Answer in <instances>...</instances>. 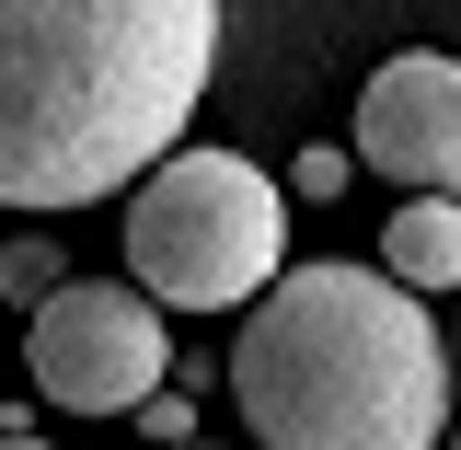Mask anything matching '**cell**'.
<instances>
[{"label": "cell", "mask_w": 461, "mask_h": 450, "mask_svg": "<svg viewBox=\"0 0 461 450\" xmlns=\"http://www.w3.org/2000/svg\"><path fill=\"white\" fill-rule=\"evenodd\" d=\"M220 0H0V208H104L185 151Z\"/></svg>", "instance_id": "6da1fadb"}, {"label": "cell", "mask_w": 461, "mask_h": 450, "mask_svg": "<svg viewBox=\"0 0 461 450\" xmlns=\"http://www.w3.org/2000/svg\"><path fill=\"white\" fill-rule=\"evenodd\" d=\"M450 393V335L381 266H288L230 335V404L254 450H438L461 427Z\"/></svg>", "instance_id": "7a4b0ae2"}, {"label": "cell", "mask_w": 461, "mask_h": 450, "mask_svg": "<svg viewBox=\"0 0 461 450\" xmlns=\"http://www.w3.org/2000/svg\"><path fill=\"white\" fill-rule=\"evenodd\" d=\"M127 278L162 312H254L288 278V185L242 151H173L127 185Z\"/></svg>", "instance_id": "3957f363"}, {"label": "cell", "mask_w": 461, "mask_h": 450, "mask_svg": "<svg viewBox=\"0 0 461 450\" xmlns=\"http://www.w3.org/2000/svg\"><path fill=\"white\" fill-rule=\"evenodd\" d=\"M35 393L69 416H139L173 381V324L139 278H69L58 300H35Z\"/></svg>", "instance_id": "277c9868"}, {"label": "cell", "mask_w": 461, "mask_h": 450, "mask_svg": "<svg viewBox=\"0 0 461 450\" xmlns=\"http://www.w3.org/2000/svg\"><path fill=\"white\" fill-rule=\"evenodd\" d=\"M357 162L403 197H461V58H381L357 93Z\"/></svg>", "instance_id": "5b68a950"}, {"label": "cell", "mask_w": 461, "mask_h": 450, "mask_svg": "<svg viewBox=\"0 0 461 450\" xmlns=\"http://www.w3.org/2000/svg\"><path fill=\"white\" fill-rule=\"evenodd\" d=\"M381 278H403L415 300L461 289V197H403L393 231H381Z\"/></svg>", "instance_id": "8992f818"}, {"label": "cell", "mask_w": 461, "mask_h": 450, "mask_svg": "<svg viewBox=\"0 0 461 450\" xmlns=\"http://www.w3.org/2000/svg\"><path fill=\"white\" fill-rule=\"evenodd\" d=\"M0 289H12V300H58V289H69V266H58V243H47V231L0 243Z\"/></svg>", "instance_id": "52a82bcc"}, {"label": "cell", "mask_w": 461, "mask_h": 450, "mask_svg": "<svg viewBox=\"0 0 461 450\" xmlns=\"http://www.w3.org/2000/svg\"><path fill=\"white\" fill-rule=\"evenodd\" d=\"M346 162H357V151H323V139H312V151L288 162V197H312V208H323V197L346 185Z\"/></svg>", "instance_id": "ba28073f"}, {"label": "cell", "mask_w": 461, "mask_h": 450, "mask_svg": "<svg viewBox=\"0 0 461 450\" xmlns=\"http://www.w3.org/2000/svg\"><path fill=\"white\" fill-rule=\"evenodd\" d=\"M139 416H150V439H162V450H196V393H150Z\"/></svg>", "instance_id": "9c48e42d"}, {"label": "cell", "mask_w": 461, "mask_h": 450, "mask_svg": "<svg viewBox=\"0 0 461 450\" xmlns=\"http://www.w3.org/2000/svg\"><path fill=\"white\" fill-rule=\"evenodd\" d=\"M0 450H47V439H35V427H12V439H0Z\"/></svg>", "instance_id": "30bf717a"}, {"label": "cell", "mask_w": 461, "mask_h": 450, "mask_svg": "<svg viewBox=\"0 0 461 450\" xmlns=\"http://www.w3.org/2000/svg\"><path fill=\"white\" fill-rule=\"evenodd\" d=\"M438 450H461V427H450V439H438Z\"/></svg>", "instance_id": "8fae6325"}, {"label": "cell", "mask_w": 461, "mask_h": 450, "mask_svg": "<svg viewBox=\"0 0 461 450\" xmlns=\"http://www.w3.org/2000/svg\"><path fill=\"white\" fill-rule=\"evenodd\" d=\"M450 358H461V335H450Z\"/></svg>", "instance_id": "7c38bea8"}, {"label": "cell", "mask_w": 461, "mask_h": 450, "mask_svg": "<svg viewBox=\"0 0 461 450\" xmlns=\"http://www.w3.org/2000/svg\"><path fill=\"white\" fill-rule=\"evenodd\" d=\"M196 450H208V439H196Z\"/></svg>", "instance_id": "4fadbf2b"}]
</instances>
